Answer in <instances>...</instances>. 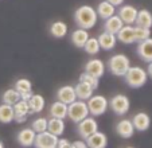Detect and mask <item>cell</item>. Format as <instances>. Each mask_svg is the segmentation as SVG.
Segmentation results:
<instances>
[{
  "instance_id": "cell-1",
  "label": "cell",
  "mask_w": 152,
  "mask_h": 148,
  "mask_svg": "<svg viewBox=\"0 0 152 148\" xmlns=\"http://www.w3.org/2000/svg\"><path fill=\"white\" fill-rule=\"evenodd\" d=\"M97 20H98L97 11L92 6H81L74 12V22L81 29L85 30L93 29L97 24Z\"/></svg>"
},
{
  "instance_id": "cell-2",
  "label": "cell",
  "mask_w": 152,
  "mask_h": 148,
  "mask_svg": "<svg viewBox=\"0 0 152 148\" xmlns=\"http://www.w3.org/2000/svg\"><path fill=\"white\" fill-rule=\"evenodd\" d=\"M108 67L109 71L116 75V77H124L128 69L131 67V62L129 58L124 54H115L109 58L108 61Z\"/></svg>"
},
{
  "instance_id": "cell-3",
  "label": "cell",
  "mask_w": 152,
  "mask_h": 148,
  "mask_svg": "<svg viewBox=\"0 0 152 148\" xmlns=\"http://www.w3.org/2000/svg\"><path fill=\"white\" fill-rule=\"evenodd\" d=\"M124 78H125V82L128 86L137 89L145 85L147 80H148V74H147V71L144 69L139 67V66H133V67L128 69Z\"/></svg>"
},
{
  "instance_id": "cell-4",
  "label": "cell",
  "mask_w": 152,
  "mask_h": 148,
  "mask_svg": "<svg viewBox=\"0 0 152 148\" xmlns=\"http://www.w3.org/2000/svg\"><path fill=\"white\" fill-rule=\"evenodd\" d=\"M88 101V109H89V113L93 117L97 116H102L106 111H108V106H109V101L105 96H101V94H93Z\"/></svg>"
},
{
  "instance_id": "cell-5",
  "label": "cell",
  "mask_w": 152,
  "mask_h": 148,
  "mask_svg": "<svg viewBox=\"0 0 152 148\" xmlns=\"http://www.w3.org/2000/svg\"><path fill=\"white\" fill-rule=\"evenodd\" d=\"M89 116V109H88V104L86 101H73L72 104L67 105V117L72 120L73 122H80L85 117Z\"/></svg>"
},
{
  "instance_id": "cell-6",
  "label": "cell",
  "mask_w": 152,
  "mask_h": 148,
  "mask_svg": "<svg viewBox=\"0 0 152 148\" xmlns=\"http://www.w3.org/2000/svg\"><path fill=\"white\" fill-rule=\"evenodd\" d=\"M109 106L116 114L124 116L129 111L131 101H129L128 96H125V94H116L109 100Z\"/></svg>"
},
{
  "instance_id": "cell-7",
  "label": "cell",
  "mask_w": 152,
  "mask_h": 148,
  "mask_svg": "<svg viewBox=\"0 0 152 148\" xmlns=\"http://www.w3.org/2000/svg\"><path fill=\"white\" fill-rule=\"evenodd\" d=\"M58 139H59L58 136L50 133L49 131H45L40 132V133H37L32 145L35 148H57Z\"/></svg>"
},
{
  "instance_id": "cell-8",
  "label": "cell",
  "mask_w": 152,
  "mask_h": 148,
  "mask_svg": "<svg viewBox=\"0 0 152 148\" xmlns=\"http://www.w3.org/2000/svg\"><path fill=\"white\" fill-rule=\"evenodd\" d=\"M77 131H78V133H80V136L86 140L92 133L98 131V124L94 117L88 116L83 120H81L80 122H77Z\"/></svg>"
},
{
  "instance_id": "cell-9",
  "label": "cell",
  "mask_w": 152,
  "mask_h": 148,
  "mask_svg": "<svg viewBox=\"0 0 152 148\" xmlns=\"http://www.w3.org/2000/svg\"><path fill=\"white\" fill-rule=\"evenodd\" d=\"M14 108V121H16L18 124L24 122L27 120V117L30 116V108H28V103L24 100H19L16 104L12 105Z\"/></svg>"
},
{
  "instance_id": "cell-10",
  "label": "cell",
  "mask_w": 152,
  "mask_h": 148,
  "mask_svg": "<svg viewBox=\"0 0 152 148\" xmlns=\"http://www.w3.org/2000/svg\"><path fill=\"white\" fill-rule=\"evenodd\" d=\"M57 100L63 104H66V105H69L73 101H75L77 100V94H75L74 86H72V85L61 86L57 90Z\"/></svg>"
},
{
  "instance_id": "cell-11",
  "label": "cell",
  "mask_w": 152,
  "mask_h": 148,
  "mask_svg": "<svg viewBox=\"0 0 152 148\" xmlns=\"http://www.w3.org/2000/svg\"><path fill=\"white\" fill-rule=\"evenodd\" d=\"M137 11L139 10L133 6H120V10H118V16L123 20L124 24H135L136 16H137Z\"/></svg>"
},
{
  "instance_id": "cell-12",
  "label": "cell",
  "mask_w": 152,
  "mask_h": 148,
  "mask_svg": "<svg viewBox=\"0 0 152 148\" xmlns=\"http://www.w3.org/2000/svg\"><path fill=\"white\" fill-rule=\"evenodd\" d=\"M85 71L92 74V75H94V77H97V78H101L104 75V73H105V65H104V62L101 59L93 58V59L86 62Z\"/></svg>"
},
{
  "instance_id": "cell-13",
  "label": "cell",
  "mask_w": 152,
  "mask_h": 148,
  "mask_svg": "<svg viewBox=\"0 0 152 148\" xmlns=\"http://www.w3.org/2000/svg\"><path fill=\"white\" fill-rule=\"evenodd\" d=\"M137 54L144 62H152V38H147V39L139 42L137 45Z\"/></svg>"
},
{
  "instance_id": "cell-14",
  "label": "cell",
  "mask_w": 152,
  "mask_h": 148,
  "mask_svg": "<svg viewBox=\"0 0 152 148\" xmlns=\"http://www.w3.org/2000/svg\"><path fill=\"white\" fill-rule=\"evenodd\" d=\"M117 40H120L121 43H125V45H131V43H135V26L132 24H124L121 27V30L116 34Z\"/></svg>"
},
{
  "instance_id": "cell-15",
  "label": "cell",
  "mask_w": 152,
  "mask_h": 148,
  "mask_svg": "<svg viewBox=\"0 0 152 148\" xmlns=\"http://www.w3.org/2000/svg\"><path fill=\"white\" fill-rule=\"evenodd\" d=\"M86 145L88 148H106L108 145V137L102 132L96 131L86 139Z\"/></svg>"
},
{
  "instance_id": "cell-16",
  "label": "cell",
  "mask_w": 152,
  "mask_h": 148,
  "mask_svg": "<svg viewBox=\"0 0 152 148\" xmlns=\"http://www.w3.org/2000/svg\"><path fill=\"white\" fill-rule=\"evenodd\" d=\"M131 121H132L136 131H140V132L147 131V129L149 128V125H151V117H149L145 112H139V113H136L135 116L132 117Z\"/></svg>"
},
{
  "instance_id": "cell-17",
  "label": "cell",
  "mask_w": 152,
  "mask_h": 148,
  "mask_svg": "<svg viewBox=\"0 0 152 148\" xmlns=\"http://www.w3.org/2000/svg\"><path fill=\"white\" fill-rule=\"evenodd\" d=\"M35 136H37V132L34 131L32 128H24L18 133L16 136V140L22 147L24 148H28L34 144V140H35Z\"/></svg>"
},
{
  "instance_id": "cell-18",
  "label": "cell",
  "mask_w": 152,
  "mask_h": 148,
  "mask_svg": "<svg viewBox=\"0 0 152 148\" xmlns=\"http://www.w3.org/2000/svg\"><path fill=\"white\" fill-rule=\"evenodd\" d=\"M116 132H117V135L120 137H123V139H129V137H132L133 133H135V127H133L131 120L124 119V120H121L120 122H117Z\"/></svg>"
},
{
  "instance_id": "cell-19",
  "label": "cell",
  "mask_w": 152,
  "mask_h": 148,
  "mask_svg": "<svg viewBox=\"0 0 152 148\" xmlns=\"http://www.w3.org/2000/svg\"><path fill=\"white\" fill-rule=\"evenodd\" d=\"M98 43H100V47L104 48V50H112V48L116 47V43H117V37L116 34H112V32L104 31L98 35Z\"/></svg>"
},
{
  "instance_id": "cell-20",
  "label": "cell",
  "mask_w": 152,
  "mask_h": 148,
  "mask_svg": "<svg viewBox=\"0 0 152 148\" xmlns=\"http://www.w3.org/2000/svg\"><path fill=\"white\" fill-rule=\"evenodd\" d=\"M89 37H90V35H89V32H88V30L78 27L77 30H74V31L72 32L70 39H72V43L75 46V47L82 48L83 46H85L86 40L89 39Z\"/></svg>"
},
{
  "instance_id": "cell-21",
  "label": "cell",
  "mask_w": 152,
  "mask_h": 148,
  "mask_svg": "<svg viewBox=\"0 0 152 148\" xmlns=\"http://www.w3.org/2000/svg\"><path fill=\"white\" fill-rule=\"evenodd\" d=\"M123 26H124V23H123V20L120 19V16H118V15H112L110 18L105 19L104 30L108 32H112V34H117Z\"/></svg>"
},
{
  "instance_id": "cell-22",
  "label": "cell",
  "mask_w": 152,
  "mask_h": 148,
  "mask_svg": "<svg viewBox=\"0 0 152 148\" xmlns=\"http://www.w3.org/2000/svg\"><path fill=\"white\" fill-rule=\"evenodd\" d=\"M47 131L58 137L62 136V133L65 132V121H63V119L51 117L50 120H47Z\"/></svg>"
},
{
  "instance_id": "cell-23",
  "label": "cell",
  "mask_w": 152,
  "mask_h": 148,
  "mask_svg": "<svg viewBox=\"0 0 152 148\" xmlns=\"http://www.w3.org/2000/svg\"><path fill=\"white\" fill-rule=\"evenodd\" d=\"M28 108H30V114H34V113H40L45 108V97L42 94H32L31 98L28 101Z\"/></svg>"
},
{
  "instance_id": "cell-24",
  "label": "cell",
  "mask_w": 152,
  "mask_h": 148,
  "mask_svg": "<svg viewBox=\"0 0 152 148\" xmlns=\"http://www.w3.org/2000/svg\"><path fill=\"white\" fill-rule=\"evenodd\" d=\"M74 90H75V94H77V98L78 100H82V101H86L89 100L90 97L93 96V92H94V89L92 88V86H89L88 84L85 82H78L77 85L74 86Z\"/></svg>"
},
{
  "instance_id": "cell-25",
  "label": "cell",
  "mask_w": 152,
  "mask_h": 148,
  "mask_svg": "<svg viewBox=\"0 0 152 148\" xmlns=\"http://www.w3.org/2000/svg\"><path fill=\"white\" fill-rule=\"evenodd\" d=\"M97 15L98 18H101V19H108V18H110L112 15L116 14V7L113 6V4H110L109 1H106V0H102L101 3H98V7H97Z\"/></svg>"
},
{
  "instance_id": "cell-26",
  "label": "cell",
  "mask_w": 152,
  "mask_h": 148,
  "mask_svg": "<svg viewBox=\"0 0 152 148\" xmlns=\"http://www.w3.org/2000/svg\"><path fill=\"white\" fill-rule=\"evenodd\" d=\"M135 24L144 29H151L152 27V14L148 10H139L137 16H136Z\"/></svg>"
},
{
  "instance_id": "cell-27",
  "label": "cell",
  "mask_w": 152,
  "mask_h": 148,
  "mask_svg": "<svg viewBox=\"0 0 152 148\" xmlns=\"http://www.w3.org/2000/svg\"><path fill=\"white\" fill-rule=\"evenodd\" d=\"M49 113L51 117H57V119H66L67 117V105L61 103V101H55L50 105Z\"/></svg>"
},
{
  "instance_id": "cell-28",
  "label": "cell",
  "mask_w": 152,
  "mask_h": 148,
  "mask_svg": "<svg viewBox=\"0 0 152 148\" xmlns=\"http://www.w3.org/2000/svg\"><path fill=\"white\" fill-rule=\"evenodd\" d=\"M50 34L53 35L57 39H62V38L66 37L67 34V24L62 20H57V22L51 23L50 26Z\"/></svg>"
},
{
  "instance_id": "cell-29",
  "label": "cell",
  "mask_w": 152,
  "mask_h": 148,
  "mask_svg": "<svg viewBox=\"0 0 152 148\" xmlns=\"http://www.w3.org/2000/svg\"><path fill=\"white\" fill-rule=\"evenodd\" d=\"M14 108L12 105H8V104H1L0 105V122L3 124H8V122L14 121Z\"/></svg>"
},
{
  "instance_id": "cell-30",
  "label": "cell",
  "mask_w": 152,
  "mask_h": 148,
  "mask_svg": "<svg viewBox=\"0 0 152 148\" xmlns=\"http://www.w3.org/2000/svg\"><path fill=\"white\" fill-rule=\"evenodd\" d=\"M1 100H3L4 104H8V105H14L18 101L20 100V93L16 90V89H7L6 92L1 96Z\"/></svg>"
},
{
  "instance_id": "cell-31",
  "label": "cell",
  "mask_w": 152,
  "mask_h": 148,
  "mask_svg": "<svg viewBox=\"0 0 152 148\" xmlns=\"http://www.w3.org/2000/svg\"><path fill=\"white\" fill-rule=\"evenodd\" d=\"M83 50L86 51V54H89V55H96L100 53L101 47H100V43H98V39L97 38H90L86 40L85 46H83Z\"/></svg>"
},
{
  "instance_id": "cell-32",
  "label": "cell",
  "mask_w": 152,
  "mask_h": 148,
  "mask_svg": "<svg viewBox=\"0 0 152 148\" xmlns=\"http://www.w3.org/2000/svg\"><path fill=\"white\" fill-rule=\"evenodd\" d=\"M15 89H16L19 93H24V92H31L32 89V84L30 80H27V78H20V80H18L16 82H15Z\"/></svg>"
},
{
  "instance_id": "cell-33",
  "label": "cell",
  "mask_w": 152,
  "mask_h": 148,
  "mask_svg": "<svg viewBox=\"0 0 152 148\" xmlns=\"http://www.w3.org/2000/svg\"><path fill=\"white\" fill-rule=\"evenodd\" d=\"M31 128L34 129L37 133L47 131V119L46 117H38V119H35L31 124Z\"/></svg>"
},
{
  "instance_id": "cell-34",
  "label": "cell",
  "mask_w": 152,
  "mask_h": 148,
  "mask_svg": "<svg viewBox=\"0 0 152 148\" xmlns=\"http://www.w3.org/2000/svg\"><path fill=\"white\" fill-rule=\"evenodd\" d=\"M80 81L81 82L88 84V85L92 86L94 90L98 88V78L94 77V75H92V74H89V73H86V71H83V73L80 75Z\"/></svg>"
},
{
  "instance_id": "cell-35",
  "label": "cell",
  "mask_w": 152,
  "mask_h": 148,
  "mask_svg": "<svg viewBox=\"0 0 152 148\" xmlns=\"http://www.w3.org/2000/svg\"><path fill=\"white\" fill-rule=\"evenodd\" d=\"M151 37V30L149 29H144V27H139L135 26V40L136 42H141V40L147 39Z\"/></svg>"
},
{
  "instance_id": "cell-36",
  "label": "cell",
  "mask_w": 152,
  "mask_h": 148,
  "mask_svg": "<svg viewBox=\"0 0 152 148\" xmlns=\"http://www.w3.org/2000/svg\"><path fill=\"white\" fill-rule=\"evenodd\" d=\"M57 148H75L74 144L72 141H69L67 139H58Z\"/></svg>"
},
{
  "instance_id": "cell-37",
  "label": "cell",
  "mask_w": 152,
  "mask_h": 148,
  "mask_svg": "<svg viewBox=\"0 0 152 148\" xmlns=\"http://www.w3.org/2000/svg\"><path fill=\"white\" fill-rule=\"evenodd\" d=\"M32 90L31 92H24V93H20V100H24V101H28L32 96Z\"/></svg>"
},
{
  "instance_id": "cell-38",
  "label": "cell",
  "mask_w": 152,
  "mask_h": 148,
  "mask_svg": "<svg viewBox=\"0 0 152 148\" xmlns=\"http://www.w3.org/2000/svg\"><path fill=\"white\" fill-rule=\"evenodd\" d=\"M74 144L75 148H86L88 145H86V141H82V140H77V141L73 143Z\"/></svg>"
},
{
  "instance_id": "cell-39",
  "label": "cell",
  "mask_w": 152,
  "mask_h": 148,
  "mask_svg": "<svg viewBox=\"0 0 152 148\" xmlns=\"http://www.w3.org/2000/svg\"><path fill=\"white\" fill-rule=\"evenodd\" d=\"M106 1H109V3L113 4L115 7H120V6H123V3H124V0H106Z\"/></svg>"
},
{
  "instance_id": "cell-40",
  "label": "cell",
  "mask_w": 152,
  "mask_h": 148,
  "mask_svg": "<svg viewBox=\"0 0 152 148\" xmlns=\"http://www.w3.org/2000/svg\"><path fill=\"white\" fill-rule=\"evenodd\" d=\"M147 74H148V77L152 78V62L148 63V67H147Z\"/></svg>"
},
{
  "instance_id": "cell-41",
  "label": "cell",
  "mask_w": 152,
  "mask_h": 148,
  "mask_svg": "<svg viewBox=\"0 0 152 148\" xmlns=\"http://www.w3.org/2000/svg\"><path fill=\"white\" fill-rule=\"evenodd\" d=\"M0 148H4V144H3V141L0 140Z\"/></svg>"
},
{
  "instance_id": "cell-42",
  "label": "cell",
  "mask_w": 152,
  "mask_h": 148,
  "mask_svg": "<svg viewBox=\"0 0 152 148\" xmlns=\"http://www.w3.org/2000/svg\"><path fill=\"white\" fill-rule=\"evenodd\" d=\"M125 148H135V147H125Z\"/></svg>"
}]
</instances>
